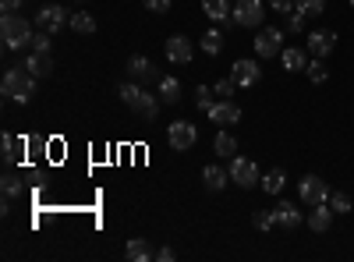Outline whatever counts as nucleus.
Instances as JSON below:
<instances>
[{
    "label": "nucleus",
    "mask_w": 354,
    "mask_h": 262,
    "mask_svg": "<svg viewBox=\"0 0 354 262\" xmlns=\"http://www.w3.org/2000/svg\"><path fill=\"white\" fill-rule=\"evenodd\" d=\"M128 75L138 78V82H160V78H163V75H156V68H153L149 57H142V53H135L131 61H128Z\"/></svg>",
    "instance_id": "f3484780"
},
{
    "label": "nucleus",
    "mask_w": 354,
    "mask_h": 262,
    "mask_svg": "<svg viewBox=\"0 0 354 262\" xmlns=\"http://www.w3.org/2000/svg\"><path fill=\"white\" fill-rule=\"evenodd\" d=\"M202 11L209 15L213 21H220V25H238L234 21V4L230 0H202Z\"/></svg>",
    "instance_id": "dca6fc26"
},
{
    "label": "nucleus",
    "mask_w": 354,
    "mask_h": 262,
    "mask_svg": "<svg viewBox=\"0 0 354 262\" xmlns=\"http://www.w3.org/2000/svg\"><path fill=\"white\" fill-rule=\"evenodd\" d=\"M294 11H301V15L315 18V15L326 11V0H294Z\"/></svg>",
    "instance_id": "7c9ffc66"
},
{
    "label": "nucleus",
    "mask_w": 354,
    "mask_h": 262,
    "mask_svg": "<svg viewBox=\"0 0 354 262\" xmlns=\"http://www.w3.org/2000/svg\"><path fill=\"white\" fill-rule=\"evenodd\" d=\"M351 8H354V0H351Z\"/></svg>",
    "instance_id": "79ce46f5"
},
{
    "label": "nucleus",
    "mask_w": 354,
    "mask_h": 262,
    "mask_svg": "<svg viewBox=\"0 0 354 262\" xmlns=\"http://www.w3.org/2000/svg\"><path fill=\"white\" fill-rule=\"evenodd\" d=\"M308 78L315 82V85H322V82H326L330 78V68H326V57H312V61H308Z\"/></svg>",
    "instance_id": "a878e982"
},
{
    "label": "nucleus",
    "mask_w": 354,
    "mask_h": 262,
    "mask_svg": "<svg viewBox=\"0 0 354 262\" xmlns=\"http://www.w3.org/2000/svg\"><path fill=\"white\" fill-rule=\"evenodd\" d=\"M202 50L209 53V57H216L223 50V32H220V28H209V32L202 36Z\"/></svg>",
    "instance_id": "cd10ccee"
},
{
    "label": "nucleus",
    "mask_w": 354,
    "mask_h": 262,
    "mask_svg": "<svg viewBox=\"0 0 354 262\" xmlns=\"http://www.w3.org/2000/svg\"><path fill=\"white\" fill-rule=\"evenodd\" d=\"M78 4H85V0H78Z\"/></svg>",
    "instance_id": "a19ab883"
},
{
    "label": "nucleus",
    "mask_w": 354,
    "mask_h": 262,
    "mask_svg": "<svg viewBox=\"0 0 354 262\" xmlns=\"http://www.w3.org/2000/svg\"><path fill=\"white\" fill-rule=\"evenodd\" d=\"M280 64H283V71H305V68H308L305 50H301V46H283V50H280Z\"/></svg>",
    "instance_id": "aec40b11"
},
{
    "label": "nucleus",
    "mask_w": 354,
    "mask_h": 262,
    "mask_svg": "<svg viewBox=\"0 0 354 262\" xmlns=\"http://www.w3.org/2000/svg\"><path fill=\"white\" fill-rule=\"evenodd\" d=\"M156 259H160V262H174V248H160Z\"/></svg>",
    "instance_id": "58836bf2"
},
{
    "label": "nucleus",
    "mask_w": 354,
    "mask_h": 262,
    "mask_svg": "<svg viewBox=\"0 0 354 262\" xmlns=\"http://www.w3.org/2000/svg\"><path fill=\"white\" fill-rule=\"evenodd\" d=\"M124 255H128L131 262H149V259H156V252L149 248V241H145V238H131L128 248H124Z\"/></svg>",
    "instance_id": "412c9836"
},
{
    "label": "nucleus",
    "mask_w": 354,
    "mask_h": 262,
    "mask_svg": "<svg viewBox=\"0 0 354 262\" xmlns=\"http://www.w3.org/2000/svg\"><path fill=\"white\" fill-rule=\"evenodd\" d=\"M25 68H28V75H32V78H50V71H53L50 50H32V53L25 57Z\"/></svg>",
    "instance_id": "4468645a"
},
{
    "label": "nucleus",
    "mask_w": 354,
    "mask_h": 262,
    "mask_svg": "<svg viewBox=\"0 0 354 262\" xmlns=\"http://www.w3.org/2000/svg\"><path fill=\"white\" fill-rule=\"evenodd\" d=\"M149 11H170V0H142Z\"/></svg>",
    "instance_id": "4c0bfd02"
},
{
    "label": "nucleus",
    "mask_w": 354,
    "mask_h": 262,
    "mask_svg": "<svg viewBox=\"0 0 354 262\" xmlns=\"http://www.w3.org/2000/svg\"><path fill=\"white\" fill-rule=\"evenodd\" d=\"M32 25L36 21H28L15 11H4V18H0V36H4V46L8 50H25V46H32L36 32H32Z\"/></svg>",
    "instance_id": "f257e3e1"
},
{
    "label": "nucleus",
    "mask_w": 354,
    "mask_h": 262,
    "mask_svg": "<svg viewBox=\"0 0 354 262\" xmlns=\"http://www.w3.org/2000/svg\"><path fill=\"white\" fill-rule=\"evenodd\" d=\"M330 206H333V213H351L354 202H351L347 191H333V195H330Z\"/></svg>",
    "instance_id": "2f4dec72"
},
{
    "label": "nucleus",
    "mask_w": 354,
    "mask_h": 262,
    "mask_svg": "<svg viewBox=\"0 0 354 262\" xmlns=\"http://www.w3.org/2000/svg\"><path fill=\"white\" fill-rule=\"evenodd\" d=\"M305 18H308V15L290 11V15H287V32H301V28H305Z\"/></svg>",
    "instance_id": "f704fd0d"
},
{
    "label": "nucleus",
    "mask_w": 354,
    "mask_h": 262,
    "mask_svg": "<svg viewBox=\"0 0 354 262\" xmlns=\"http://www.w3.org/2000/svg\"><path fill=\"white\" fill-rule=\"evenodd\" d=\"M266 4H270V8L277 11V15H283V18H287V15L294 11V0H266Z\"/></svg>",
    "instance_id": "c9c22d12"
},
{
    "label": "nucleus",
    "mask_w": 354,
    "mask_h": 262,
    "mask_svg": "<svg viewBox=\"0 0 354 262\" xmlns=\"http://www.w3.org/2000/svg\"><path fill=\"white\" fill-rule=\"evenodd\" d=\"M252 227H255V230H273V227H277L273 209H255V213H252Z\"/></svg>",
    "instance_id": "c756f323"
},
{
    "label": "nucleus",
    "mask_w": 354,
    "mask_h": 262,
    "mask_svg": "<svg viewBox=\"0 0 354 262\" xmlns=\"http://www.w3.org/2000/svg\"><path fill=\"white\" fill-rule=\"evenodd\" d=\"M298 195H301V202H308V206L330 202V188H326V181H322L319 174H305V178L298 181Z\"/></svg>",
    "instance_id": "0eeeda50"
},
{
    "label": "nucleus",
    "mask_w": 354,
    "mask_h": 262,
    "mask_svg": "<svg viewBox=\"0 0 354 262\" xmlns=\"http://www.w3.org/2000/svg\"><path fill=\"white\" fill-rule=\"evenodd\" d=\"M117 93H121L124 106H131L135 113H142L145 121H156V118H160V96H149V93L142 89V85H135V82H124Z\"/></svg>",
    "instance_id": "7ed1b4c3"
},
{
    "label": "nucleus",
    "mask_w": 354,
    "mask_h": 262,
    "mask_svg": "<svg viewBox=\"0 0 354 262\" xmlns=\"http://www.w3.org/2000/svg\"><path fill=\"white\" fill-rule=\"evenodd\" d=\"M36 28H43V32H50V36H57L64 25H71V11H64L61 4H46V8H39L36 11Z\"/></svg>",
    "instance_id": "20e7f679"
},
{
    "label": "nucleus",
    "mask_w": 354,
    "mask_h": 262,
    "mask_svg": "<svg viewBox=\"0 0 354 262\" xmlns=\"http://www.w3.org/2000/svg\"><path fill=\"white\" fill-rule=\"evenodd\" d=\"M167 142H170V149L185 153V149H192V145L198 142V128H195L192 121H174V124L167 128Z\"/></svg>",
    "instance_id": "423d86ee"
},
{
    "label": "nucleus",
    "mask_w": 354,
    "mask_h": 262,
    "mask_svg": "<svg viewBox=\"0 0 354 262\" xmlns=\"http://www.w3.org/2000/svg\"><path fill=\"white\" fill-rule=\"evenodd\" d=\"M330 223H333V206H330V202H319V206H312V213H308V227L315 230V234H326Z\"/></svg>",
    "instance_id": "a211bd4d"
},
{
    "label": "nucleus",
    "mask_w": 354,
    "mask_h": 262,
    "mask_svg": "<svg viewBox=\"0 0 354 262\" xmlns=\"http://www.w3.org/2000/svg\"><path fill=\"white\" fill-rule=\"evenodd\" d=\"M283 185H287V174H283V170H270V174L262 178V191H270V195H280Z\"/></svg>",
    "instance_id": "bb28decb"
},
{
    "label": "nucleus",
    "mask_w": 354,
    "mask_h": 262,
    "mask_svg": "<svg viewBox=\"0 0 354 262\" xmlns=\"http://www.w3.org/2000/svg\"><path fill=\"white\" fill-rule=\"evenodd\" d=\"M0 145H4V163L11 167V163L18 160V153L25 149V138H15V135H4V138H0Z\"/></svg>",
    "instance_id": "393cba45"
},
{
    "label": "nucleus",
    "mask_w": 354,
    "mask_h": 262,
    "mask_svg": "<svg viewBox=\"0 0 354 262\" xmlns=\"http://www.w3.org/2000/svg\"><path fill=\"white\" fill-rule=\"evenodd\" d=\"M273 216H277V227H283V230H298L301 227V209L294 206V202H277V209H273Z\"/></svg>",
    "instance_id": "2eb2a0df"
},
{
    "label": "nucleus",
    "mask_w": 354,
    "mask_h": 262,
    "mask_svg": "<svg viewBox=\"0 0 354 262\" xmlns=\"http://www.w3.org/2000/svg\"><path fill=\"white\" fill-rule=\"evenodd\" d=\"M0 8H4V11H15V8H21V0H0Z\"/></svg>",
    "instance_id": "ea45409f"
},
{
    "label": "nucleus",
    "mask_w": 354,
    "mask_h": 262,
    "mask_svg": "<svg viewBox=\"0 0 354 262\" xmlns=\"http://www.w3.org/2000/svg\"><path fill=\"white\" fill-rule=\"evenodd\" d=\"M167 61L170 64H192V39L188 36H170L167 39Z\"/></svg>",
    "instance_id": "ddd939ff"
},
{
    "label": "nucleus",
    "mask_w": 354,
    "mask_h": 262,
    "mask_svg": "<svg viewBox=\"0 0 354 262\" xmlns=\"http://www.w3.org/2000/svg\"><path fill=\"white\" fill-rule=\"evenodd\" d=\"M15 195H21V178L4 174V198H15Z\"/></svg>",
    "instance_id": "72a5a7b5"
},
{
    "label": "nucleus",
    "mask_w": 354,
    "mask_h": 262,
    "mask_svg": "<svg viewBox=\"0 0 354 262\" xmlns=\"http://www.w3.org/2000/svg\"><path fill=\"white\" fill-rule=\"evenodd\" d=\"M230 181H234V185H241V188H255V185H262L255 160H248V156H230Z\"/></svg>",
    "instance_id": "39448f33"
},
{
    "label": "nucleus",
    "mask_w": 354,
    "mask_h": 262,
    "mask_svg": "<svg viewBox=\"0 0 354 262\" xmlns=\"http://www.w3.org/2000/svg\"><path fill=\"white\" fill-rule=\"evenodd\" d=\"M230 78L238 82V89H252V85H259V78H262V68H259V61H238L230 68Z\"/></svg>",
    "instance_id": "9b49d317"
},
{
    "label": "nucleus",
    "mask_w": 354,
    "mask_h": 262,
    "mask_svg": "<svg viewBox=\"0 0 354 262\" xmlns=\"http://www.w3.org/2000/svg\"><path fill=\"white\" fill-rule=\"evenodd\" d=\"M32 50H50V32H36V39H32Z\"/></svg>",
    "instance_id": "e433bc0d"
},
{
    "label": "nucleus",
    "mask_w": 354,
    "mask_h": 262,
    "mask_svg": "<svg viewBox=\"0 0 354 262\" xmlns=\"http://www.w3.org/2000/svg\"><path fill=\"white\" fill-rule=\"evenodd\" d=\"M156 85H160V100L163 103H181V82H177L174 75H163Z\"/></svg>",
    "instance_id": "4be33fe9"
},
{
    "label": "nucleus",
    "mask_w": 354,
    "mask_h": 262,
    "mask_svg": "<svg viewBox=\"0 0 354 262\" xmlns=\"http://www.w3.org/2000/svg\"><path fill=\"white\" fill-rule=\"evenodd\" d=\"M213 149L220 153V160H223V156L230 160V156H238V138H234L230 131H216V138H213Z\"/></svg>",
    "instance_id": "5701e85b"
},
{
    "label": "nucleus",
    "mask_w": 354,
    "mask_h": 262,
    "mask_svg": "<svg viewBox=\"0 0 354 262\" xmlns=\"http://www.w3.org/2000/svg\"><path fill=\"white\" fill-rule=\"evenodd\" d=\"M36 82L39 78L28 75V68H8L4 71V82H0V89H4V96L15 100V103H28V100L36 96Z\"/></svg>",
    "instance_id": "f03ea898"
},
{
    "label": "nucleus",
    "mask_w": 354,
    "mask_h": 262,
    "mask_svg": "<svg viewBox=\"0 0 354 262\" xmlns=\"http://www.w3.org/2000/svg\"><path fill=\"white\" fill-rule=\"evenodd\" d=\"M227 181H230V170H223L220 163H209V167L202 170V185H205V191H223Z\"/></svg>",
    "instance_id": "6ab92c4d"
},
{
    "label": "nucleus",
    "mask_w": 354,
    "mask_h": 262,
    "mask_svg": "<svg viewBox=\"0 0 354 262\" xmlns=\"http://www.w3.org/2000/svg\"><path fill=\"white\" fill-rule=\"evenodd\" d=\"M262 18H266L262 0H238V4H234V21H238L241 28H259Z\"/></svg>",
    "instance_id": "6e6552de"
},
{
    "label": "nucleus",
    "mask_w": 354,
    "mask_h": 262,
    "mask_svg": "<svg viewBox=\"0 0 354 262\" xmlns=\"http://www.w3.org/2000/svg\"><path fill=\"white\" fill-rule=\"evenodd\" d=\"M280 50H283V28H259L255 53L259 57H277Z\"/></svg>",
    "instance_id": "9d476101"
},
{
    "label": "nucleus",
    "mask_w": 354,
    "mask_h": 262,
    "mask_svg": "<svg viewBox=\"0 0 354 262\" xmlns=\"http://www.w3.org/2000/svg\"><path fill=\"white\" fill-rule=\"evenodd\" d=\"M305 46H308L312 57H330L333 46H337V32L333 28H315V32L305 36Z\"/></svg>",
    "instance_id": "1a4fd4ad"
},
{
    "label": "nucleus",
    "mask_w": 354,
    "mask_h": 262,
    "mask_svg": "<svg viewBox=\"0 0 354 262\" xmlns=\"http://www.w3.org/2000/svg\"><path fill=\"white\" fill-rule=\"evenodd\" d=\"M234 89H238V82H234V78H220V82L213 85L216 100H230V96H234Z\"/></svg>",
    "instance_id": "473e14b6"
},
{
    "label": "nucleus",
    "mask_w": 354,
    "mask_h": 262,
    "mask_svg": "<svg viewBox=\"0 0 354 262\" xmlns=\"http://www.w3.org/2000/svg\"><path fill=\"white\" fill-rule=\"evenodd\" d=\"M213 103H216V93H213V85H198V89H195V106L209 113V106H213Z\"/></svg>",
    "instance_id": "c85d7f7f"
},
{
    "label": "nucleus",
    "mask_w": 354,
    "mask_h": 262,
    "mask_svg": "<svg viewBox=\"0 0 354 262\" xmlns=\"http://www.w3.org/2000/svg\"><path fill=\"white\" fill-rule=\"evenodd\" d=\"M71 28L82 36H93L96 32V18L88 15V11H71Z\"/></svg>",
    "instance_id": "b1692460"
},
{
    "label": "nucleus",
    "mask_w": 354,
    "mask_h": 262,
    "mask_svg": "<svg viewBox=\"0 0 354 262\" xmlns=\"http://www.w3.org/2000/svg\"><path fill=\"white\" fill-rule=\"evenodd\" d=\"M209 121L213 124H238L241 121V106L234 103V100H216L209 106Z\"/></svg>",
    "instance_id": "f8f14e48"
}]
</instances>
